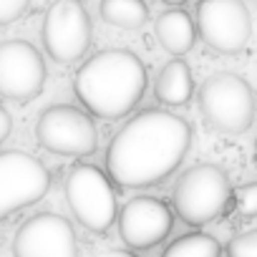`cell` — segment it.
Segmentation results:
<instances>
[{
	"mask_svg": "<svg viewBox=\"0 0 257 257\" xmlns=\"http://www.w3.org/2000/svg\"><path fill=\"white\" fill-rule=\"evenodd\" d=\"M192 147V126L182 116L147 108L128 118L111 139L106 167L116 184L126 189L164 182Z\"/></svg>",
	"mask_w": 257,
	"mask_h": 257,
	"instance_id": "obj_1",
	"label": "cell"
},
{
	"mask_svg": "<svg viewBox=\"0 0 257 257\" xmlns=\"http://www.w3.org/2000/svg\"><path fill=\"white\" fill-rule=\"evenodd\" d=\"M81 103L106 121L128 116L147 91V68L126 48H106L91 56L73 78Z\"/></svg>",
	"mask_w": 257,
	"mask_h": 257,
	"instance_id": "obj_2",
	"label": "cell"
},
{
	"mask_svg": "<svg viewBox=\"0 0 257 257\" xmlns=\"http://www.w3.org/2000/svg\"><path fill=\"white\" fill-rule=\"evenodd\" d=\"M232 202V184L222 167L197 164L187 169L172 194L174 212L182 222L192 227L209 224L219 219Z\"/></svg>",
	"mask_w": 257,
	"mask_h": 257,
	"instance_id": "obj_3",
	"label": "cell"
},
{
	"mask_svg": "<svg viewBox=\"0 0 257 257\" xmlns=\"http://www.w3.org/2000/svg\"><path fill=\"white\" fill-rule=\"evenodd\" d=\"M199 108L204 121L222 134H244L254 121L257 98L252 86L229 71L209 76L199 88Z\"/></svg>",
	"mask_w": 257,
	"mask_h": 257,
	"instance_id": "obj_4",
	"label": "cell"
},
{
	"mask_svg": "<svg viewBox=\"0 0 257 257\" xmlns=\"http://www.w3.org/2000/svg\"><path fill=\"white\" fill-rule=\"evenodd\" d=\"M38 144L46 152L61 157H88L98 147V132L93 118L71 103L48 106L36 123Z\"/></svg>",
	"mask_w": 257,
	"mask_h": 257,
	"instance_id": "obj_5",
	"label": "cell"
},
{
	"mask_svg": "<svg viewBox=\"0 0 257 257\" xmlns=\"http://www.w3.org/2000/svg\"><path fill=\"white\" fill-rule=\"evenodd\" d=\"M66 199L88 232H106L116 219V194L98 167L76 164L66 177Z\"/></svg>",
	"mask_w": 257,
	"mask_h": 257,
	"instance_id": "obj_6",
	"label": "cell"
},
{
	"mask_svg": "<svg viewBox=\"0 0 257 257\" xmlns=\"http://www.w3.org/2000/svg\"><path fill=\"white\" fill-rule=\"evenodd\" d=\"M48 189L51 174L41 159L18 149L0 152V219L41 202Z\"/></svg>",
	"mask_w": 257,
	"mask_h": 257,
	"instance_id": "obj_7",
	"label": "cell"
},
{
	"mask_svg": "<svg viewBox=\"0 0 257 257\" xmlns=\"http://www.w3.org/2000/svg\"><path fill=\"white\" fill-rule=\"evenodd\" d=\"M194 26L199 38L217 53H239L252 36V18L242 0H199Z\"/></svg>",
	"mask_w": 257,
	"mask_h": 257,
	"instance_id": "obj_8",
	"label": "cell"
},
{
	"mask_svg": "<svg viewBox=\"0 0 257 257\" xmlns=\"http://www.w3.org/2000/svg\"><path fill=\"white\" fill-rule=\"evenodd\" d=\"M91 18L81 0H56L43 18V46L58 63H73L91 48Z\"/></svg>",
	"mask_w": 257,
	"mask_h": 257,
	"instance_id": "obj_9",
	"label": "cell"
},
{
	"mask_svg": "<svg viewBox=\"0 0 257 257\" xmlns=\"http://www.w3.org/2000/svg\"><path fill=\"white\" fill-rule=\"evenodd\" d=\"M46 63L38 48L28 41L0 43V96L26 103L43 91Z\"/></svg>",
	"mask_w": 257,
	"mask_h": 257,
	"instance_id": "obj_10",
	"label": "cell"
},
{
	"mask_svg": "<svg viewBox=\"0 0 257 257\" xmlns=\"http://www.w3.org/2000/svg\"><path fill=\"white\" fill-rule=\"evenodd\" d=\"M13 254L16 257H78L73 224L56 212H41L18 227L13 239Z\"/></svg>",
	"mask_w": 257,
	"mask_h": 257,
	"instance_id": "obj_11",
	"label": "cell"
},
{
	"mask_svg": "<svg viewBox=\"0 0 257 257\" xmlns=\"http://www.w3.org/2000/svg\"><path fill=\"white\" fill-rule=\"evenodd\" d=\"M174 224L172 209L157 197H134L118 214V234L134 249H149L169 237Z\"/></svg>",
	"mask_w": 257,
	"mask_h": 257,
	"instance_id": "obj_12",
	"label": "cell"
},
{
	"mask_svg": "<svg viewBox=\"0 0 257 257\" xmlns=\"http://www.w3.org/2000/svg\"><path fill=\"white\" fill-rule=\"evenodd\" d=\"M154 36L167 53H172L174 58H182L184 53H189L194 48L197 26H194V18L187 11L172 8V11H167L157 18Z\"/></svg>",
	"mask_w": 257,
	"mask_h": 257,
	"instance_id": "obj_13",
	"label": "cell"
},
{
	"mask_svg": "<svg viewBox=\"0 0 257 257\" xmlns=\"http://www.w3.org/2000/svg\"><path fill=\"white\" fill-rule=\"evenodd\" d=\"M154 93L167 106H184V103H189V98L194 93V78H192V68L187 66L184 58H172L159 71Z\"/></svg>",
	"mask_w": 257,
	"mask_h": 257,
	"instance_id": "obj_14",
	"label": "cell"
},
{
	"mask_svg": "<svg viewBox=\"0 0 257 257\" xmlns=\"http://www.w3.org/2000/svg\"><path fill=\"white\" fill-rule=\"evenodd\" d=\"M98 13L108 26L123 31H137L149 21V8L144 0H101Z\"/></svg>",
	"mask_w": 257,
	"mask_h": 257,
	"instance_id": "obj_15",
	"label": "cell"
},
{
	"mask_svg": "<svg viewBox=\"0 0 257 257\" xmlns=\"http://www.w3.org/2000/svg\"><path fill=\"white\" fill-rule=\"evenodd\" d=\"M162 257H222V244L207 232H189L177 237Z\"/></svg>",
	"mask_w": 257,
	"mask_h": 257,
	"instance_id": "obj_16",
	"label": "cell"
},
{
	"mask_svg": "<svg viewBox=\"0 0 257 257\" xmlns=\"http://www.w3.org/2000/svg\"><path fill=\"white\" fill-rule=\"evenodd\" d=\"M232 202H234V212L239 217H244V219L257 217V182L232 189Z\"/></svg>",
	"mask_w": 257,
	"mask_h": 257,
	"instance_id": "obj_17",
	"label": "cell"
},
{
	"mask_svg": "<svg viewBox=\"0 0 257 257\" xmlns=\"http://www.w3.org/2000/svg\"><path fill=\"white\" fill-rule=\"evenodd\" d=\"M227 257H257V229L237 234L227 244Z\"/></svg>",
	"mask_w": 257,
	"mask_h": 257,
	"instance_id": "obj_18",
	"label": "cell"
},
{
	"mask_svg": "<svg viewBox=\"0 0 257 257\" xmlns=\"http://www.w3.org/2000/svg\"><path fill=\"white\" fill-rule=\"evenodd\" d=\"M31 6V0H0V26L16 23Z\"/></svg>",
	"mask_w": 257,
	"mask_h": 257,
	"instance_id": "obj_19",
	"label": "cell"
},
{
	"mask_svg": "<svg viewBox=\"0 0 257 257\" xmlns=\"http://www.w3.org/2000/svg\"><path fill=\"white\" fill-rule=\"evenodd\" d=\"M11 132H13V118H11V113L3 106H0V144L11 137Z\"/></svg>",
	"mask_w": 257,
	"mask_h": 257,
	"instance_id": "obj_20",
	"label": "cell"
},
{
	"mask_svg": "<svg viewBox=\"0 0 257 257\" xmlns=\"http://www.w3.org/2000/svg\"><path fill=\"white\" fill-rule=\"evenodd\" d=\"M96 257H137V254L128 252V249H106V252H101Z\"/></svg>",
	"mask_w": 257,
	"mask_h": 257,
	"instance_id": "obj_21",
	"label": "cell"
},
{
	"mask_svg": "<svg viewBox=\"0 0 257 257\" xmlns=\"http://www.w3.org/2000/svg\"><path fill=\"white\" fill-rule=\"evenodd\" d=\"M159 3H167V6H174L177 8V6H184L187 0H159Z\"/></svg>",
	"mask_w": 257,
	"mask_h": 257,
	"instance_id": "obj_22",
	"label": "cell"
},
{
	"mask_svg": "<svg viewBox=\"0 0 257 257\" xmlns=\"http://www.w3.org/2000/svg\"><path fill=\"white\" fill-rule=\"evenodd\" d=\"M254 152H257V139H254Z\"/></svg>",
	"mask_w": 257,
	"mask_h": 257,
	"instance_id": "obj_23",
	"label": "cell"
}]
</instances>
